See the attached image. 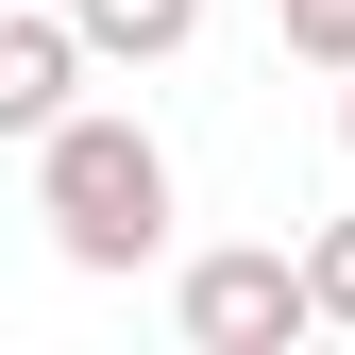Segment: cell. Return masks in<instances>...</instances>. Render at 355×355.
I'll return each instance as SVG.
<instances>
[{
  "instance_id": "cell-1",
  "label": "cell",
  "mask_w": 355,
  "mask_h": 355,
  "mask_svg": "<svg viewBox=\"0 0 355 355\" xmlns=\"http://www.w3.org/2000/svg\"><path fill=\"white\" fill-rule=\"evenodd\" d=\"M34 220H51V254L85 288L153 271V254H169V136L119 119V102H68L51 136H34Z\"/></svg>"
},
{
  "instance_id": "cell-2",
  "label": "cell",
  "mask_w": 355,
  "mask_h": 355,
  "mask_svg": "<svg viewBox=\"0 0 355 355\" xmlns=\"http://www.w3.org/2000/svg\"><path fill=\"white\" fill-rule=\"evenodd\" d=\"M169 322H187V355H288V338H322V288L271 237H220V254H187Z\"/></svg>"
},
{
  "instance_id": "cell-3",
  "label": "cell",
  "mask_w": 355,
  "mask_h": 355,
  "mask_svg": "<svg viewBox=\"0 0 355 355\" xmlns=\"http://www.w3.org/2000/svg\"><path fill=\"white\" fill-rule=\"evenodd\" d=\"M85 34H68V0H17V17H0V136H51V119L85 102Z\"/></svg>"
},
{
  "instance_id": "cell-4",
  "label": "cell",
  "mask_w": 355,
  "mask_h": 355,
  "mask_svg": "<svg viewBox=\"0 0 355 355\" xmlns=\"http://www.w3.org/2000/svg\"><path fill=\"white\" fill-rule=\"evenodd\" d=\"M68 34H85L102 68H169V51L203 34V0H68Z\"/></svg>"
},
{
  "instance_id": "cell-5",
  "label": "cell",
  "mask_w": 355,
  "mask_h": 355,
  "mask_svg": "<svg viewBox=\"0 0 355 355\" xmlns=\"http://www.w3.org/2000/svg\"><path fill=\"white\" fill-rule=\"evenodd\" d=\"M271 34H288L304 68H355V0H271Z\"/></svg>"
},
{
  "instance_id": "cell-6",
  "label": "cell",
  "mask_w": 355,
  "mask_h": 355,
  "mask_svg": "<svg viewBox=\"0 0 355 355\" xmlns=\"http://www.w3.org/2000/svg\"><path fill=\"white\" fill-rule=\"evenodd\" d=\"M304 288H322V322L355 338V220H322V237H304Z\"/></svg>"
},
{
  "instance_id": "cell-7",
  "label": "cell",
  "mask_w": 355,
  "mask_h": 355,
  "mask_svg": "<svg viewBox=\"0 0 355 355\" xmlns=\"http://www.w3.org/2000/svg\"><path fill=\"white\" fill-rule=\"evenodd\" d=\"M338 153H355V68H338Z\"/></svg>"
}]
</instances>
